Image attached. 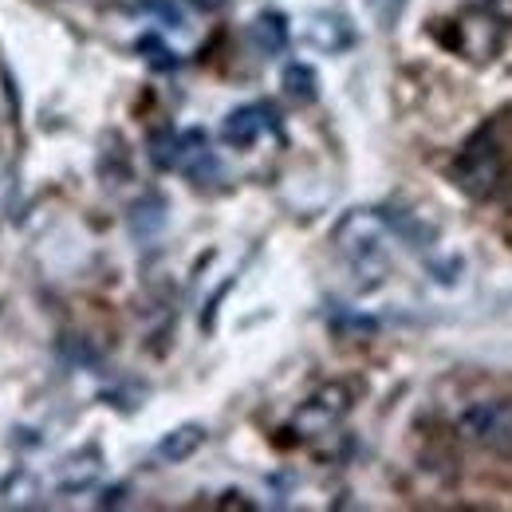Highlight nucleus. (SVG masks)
Segmentation results:
<instances>
[{"label":"nucleus","mask_w":512,"mask_h":512,"mask_svg":"<svg viewBox=\"0 0 512 512\" xmlns=\"http://www.w3.org/2000/svg\"><path fill=\"white\" fill-rule=\"evenodd\" d=\"M351 402H355V394H351V386L347 383L320 386V390H316V394H308V398H304V406L292 414V430H296L300 438H320V434H331V430L347 418Z\"/></svg>","instance_id":"nucleus-4"},{"label":"nucleus","mask_w":512,"mask_h":512,"mask_svg":"<svg viewBox=\"0 0 512 512\" xmlns=\"http://www.w3.org/2000/svg\"><path fill=\"white\" fill-rule=\"evenodd\" d=\"M190 4L197 8V12H205V16H209V12H221L229 0H190Z\"/></svg>","instance_id":"nucleus-16"},{"label":"nucleus","mask_w":512,"mask_h":512,"mask_svg":"<svg viewBox=\"0 0 512 512\" xmlns=\"http://www.w3.org/2000/svg\"><path fill=\"white\" fill-rule=\"evenodd\" d=\"M272 127H276V115H272L264 103H249V107H237V111L225 115L221 138H225L229 146H237V150H249V146H256Z\"/></svg>","instance_id":"nucleus-6"},{"label":"nucleus","mask_w":512,"mask_h":512,"mask_svg":"<svg viewBox=\"0 0 512 512\" xmlns=\"http://www.w3.org/2000/svg\"><path fill=\"white\" fill-rule=\"evenodd\" d=\"M386 241H390L386 217L383 213H371V209H351L335 225V249L351 260L355 272H367V276L386 272V260H390Z\"/></svg>","instance_id":"nucleus-1"},{"label":"nucleus","mask_w":512,"mask_h":512,"mask_svg":"<svg viewBox=\"0 0 512 512\" xmlns=\"http://www.w3.org/2000/svg\"><path fill=\"white\" fill-rule=\"evenodd\" d=\"M284 91L296 103H312L320 95V79H316V71L308 64H288L284 67Z\"/></svg>","instance_id":"nucleus-11"},{"label":"nucleus","mask_w":512,"mask_h":512,"mask_svg":"<svg viewBox=\"0 0 512 512\" xmlns=\"http://www.w3.org/2000/svg\"><path fill=\"white\" fill-rule=\"evenodd\" d=\"M453 182L469 197H493L505 182V154L489 130H481L453 162Z\"/></svg>","instance_id":"nucleus-2"},{"label":"nucleus","mask_w":512,"mask_h":512,"mask_svg":"<svg viewBox=\"0 0 512 512\" xmlns=\"http://www.w3.org/2000/svg\"><path fill=\"white\" fill-rule=\"evenodd\" d=\"M201 446H205V426L186 422V426L170 430V434L158 442V457H162V461H186V457H193Z\"/></svg>","instance_id":"nucleus-10"},{"label":"nucleus","mask_w":512,"mask_h":512,"mask_svg":"<svg viewBox=\"0 0 512 512\" xmlns=\"http://www.w3.org/2000/svg\"><path fill=\"white\" fill-rule=\"evenodd\" d=\"M457 434L465 442L481 449H497L509 453L512 449V402L509 398H485V402H469L457 414Z\"/></svg>","instance_id":"nucleus-3"},{"label":"nucleus","mask_w":512,"mask_h":512,"mask_svg":"<svg viewBox=\"0 0 512 512\" xmlns=\"http://www.w3.org/2000/svg\"><path fill=\"white\" fill-rule=\"evenodd\" d=\"M174 170L190 174V178H205L213 170V154H209V142L201 130H182L178 134V158H174Z\"/></svg>","instance_id":"nucleus-8"},{"label":"nucleus","mask_w":512,"mask_h":512,"mask_svg":"<svg viewBox=\"0 0 512 512\" xmlns=\"http://www.w3.org/2000/svg\"><path fill=\"white\" fill-rule=\"evenodd\" d=\"M253 44L264 56H280L288 48V16L284 12H260L249 28Z\"/></svg>","instance_id":"nucleus-9"},{"label":"nucleus","mask_w":512,"mask_h":512,"mask_svg":"<svg viewBox=\"0 0 512 512\" xmlns=\"http://www.w3.org/2000/svg\"><path fill=\"white\" fill-rule=\"evenodd\" d=\"M99 477V453L87 449V457H71L64 461V477H60V489H83Z\"/></svg>","instance_id":"nucleus-12"},{"label":"nucleus","mask_w":512,"mask_h":512,"mask_svg":"<svg viewBox=\"0 0 512 512\" xmlns=\"http://www.w3.org/2000/svg\"><path fill=\"white\" fill-rule=\"evenodd\" d=\"M138 52L146 56V64L150 67H158V71H170V67H178V56L158 40V36H142L138 40Z\"/></svg>","instance_id":"nucleus-13"},{"label":"nucleus","mask_w":512,"mask_h":512,"mask_svg":"<svg viewBox=\"0 0 512 512\" xmlns=\"http://www.w3.org/2000/svg\"><path fill=\"white\" fill-rule=\"evenodd\" d=\"M150 158L158 170H174V158H178V134L166 130V134H154L150 138Z\"/></svg>","instance_id":"nucleus-14"},{"label":"nucleus","mask_w":512,"mask_h":512,"mask_svg":"<svg viewBox=\"0 0 512 512\" xmlns=\"http://www.w3.org/2000/svg\"><path fill=\"white\" fill-rule=\"evenodd\" d=\"M304 36H308L312 48H320L327 56H339V52H347L355 44V28L339 12H312L308 24H304Z\"/></svg>","instance_id":"nucleus-7"},{"label":"nucleus","mask_w":512,"mask_h":512,"mask_svg":"<svg viewBox=\"0 0 512 512\" xmlns=\"http://www.w3.org/2000/svg\"><path fill=\"white\" fill-rule=\"evenodd\" d=\"M457 44H461V52H465L469 60L485 64V60H493V56L501 52V44H505V20L477 4V8H469V12L457 16Z\"/></svg>","instance_id":"nucleus-5"},{"label":"nucleus","mask_w":512,"mask_h":512,"mask_svg":"<svg viewBox=\"0 0 512 512\" xmlns=\"http://www.w3.org/2000/svg\"><path fill=\"white\" fill-rule=\"evenodd\" d=\"M142 8H154V12H158L166 24H170V28H178V24H182V12H178L170 0H142Z\"/></svg>","instance_id":"nucleus-15"}]
</instances>
